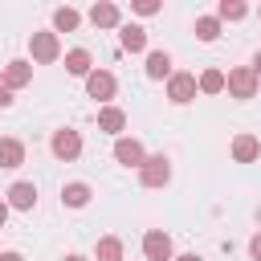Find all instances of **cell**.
I'll return each mask as SVG.
<instances>
[{"mask_svg": "<svg viewBox=\"0 0 261 261\" xmlns=\"http://www.w3.org/2000/svg\"><path fill=\"white\" fill-rule=\"evenodd\" d=\"M98 130L122 139V130H126V110H118V106H102V110H98Z\"/></svg>", "mask_w": 261, "mask_h": 261, "instance_id": "obj_10", "label": "cell"}, {"mask_svg": "<svg viewBox=\"0 0 261 261\" xmlns=\"http://www.w3.org/2000/svg\"><path fill=\"white\" fill-rule=\"evenodd\" d=\"M257 82H261V77L253 73V65H237V69H228V94L241 98V102L257 94Z\"/></svg>", "mask_w": 261, "mask_h": 261, "instance_id": "obj_3", "label": "cell"}, {"mask_svg": "<svg viewBox=\"0 0 261 261\" xmlns=\"http://www.w3.org/2000/svg\"><path fill=\"white\" fill-rule=\"evenodd\" d=\"M0 261H24V257H20V253H12V249H8V253H0Z\"/></svg>", "mask_w": 261, "mask_h": 261, "instance_id": "obj_27", "label": "cell"}, {"mask_svg": "<svg viewBox=\"0 0 261 261\" xmlns=\"http://www.w3.org/2000/svg\"><path fill=\"white\" fill-rule=\"evenodd\" d=\"M253 73H257V77H261V53H257V57H253Z\"/></svg>", "mask_w": 261, "mask_h": 261, "instance_id": "obj_30", "label": "cell"}, {"mask_svg": "<svg viewBox=\"0 0 261 261\" xmlns=\"http://www.w3.org/2000/svg\"><path fill=\"white\" fill-rule=\"evenodd\" d=\"M77 20H82L77 8H57V12H53V33H73Z\"/></svg>", "mask_w": 261, "mask_h": 261, "instance_id": "obj_22", "label": "cell"}, {"mask_svg": "<svg viewBox=\"0 0 261 261\" xmlns=\"http://www.w3.org/2000/svg\"><path fill=\"white\" fill-rule=\"evenodd\" d=\"M139 179H143V188H163L171 179V159L167 155H147V163L139 167Z\"/></svg>", "mask_w": 261, "mask_h": 261, "instance_id": "obj_2", "label": "cell"}, {"mask_svg": "<svg viewBox=\"0 0 261 261\" xmlns=\"http://www.w3.org/2000/svg\"><path fill=\"white\" fill-rule=\"evenodd\" d=\"M257 155H261L257 135H237V139H232V159H237V163H253Z\"/></svg>", "mask_w": 261, "mask_h": 261, "instance_id": "obj_14", "label": "cell"}, {"mask_svg": "<svg viewBox=\"0 0 261 261\" xmlns=\"http://www.w3.org/2000/svg\"><path fill=\"white\" fill-rule=\"evenodd\" d=\"M114 163H122V167H143L147 163V151H143V143L139 139H114Z\"/></svg>", "mask_w": 261, "mask_h": 261, "instance_id": "obj_7", "label": "cell"}, {"mask_svg": "<svg viewBox=\"0 0 261 261\" xmlns=\"http://www.w3.org/2000/svg\"><path fill=\"white\" fill-rule=\"evenodd\" d=\"M196 82H200V94H220V90H228V73H220V69H204Z\"/></svg>", "mask_w": 261, "mask_h": 261, "instance_id": "obj_19", "label": "cell"}, {"mask_svg": "<svg viewBox=\"0 0 261 261\" xmlns=\"http://www.w3.org/2000/svg\"><path fill=\"white\" fill-rule=\"evenodd\" d=\"M4 220H8V200H0V228H4Z\"/></svg>", "mask_w": 261, "mask_h": 261, "instance_id": "obj_29", "label": "cell"}, {"mask_svg": "<svg viewBox=\"0 0 261 261\" xmlns=\"http://www.w3.org/2000/svg\"><path fill=\"white\" fill-rule=\"evenodd\" d=\"M196 94H200L196 73H171V77H167V98H171L175 106H188Z\"/></svg>", "mask_w": 261, "mask_h": 261, "instance_id": "obj_4", "label": "cell"}, {"mask_svg": "<svg viewBox=\"0 0 261 261\" xmlns=\"http://www.w3.org/2000/svg\"><path fill=\"white\" fill-rule=\"evenodd\" d=\"M249 257L261 261V232H253V241H249Z\"/></svg>", "mask_w": 261, "mask_h": 261, "instance_id": "obj_26", "label": "cell"}, {"mask_svg": "<svg viewBox=\"0 0 261 261\" xmlns=\"http://www.w3.org/2000/svg\"><path fill=\"white\" fill-rule=\"evenodd\" d=\"M49 147H53V155H57V159L73 163V159L82 155V135H77V130H69V126H61V130H53Z\"/></svg>", "mask_w": 261, "mask_h": 261, "instance_id": "obj_5", "label": "cell"}, {"mask_svg": "<svg viewBox=\"0 0 261 261\" xmlns=\"http://www.w3.org/2000/svg\"><path fill=\"white\" fill-rule=\"evenodd\" d=\"M90 20H94L98 29H118V20H122V12H118V4H110V0H102V4H94V8H90Z\"/></svg>", "mask_w": 261, "mask_h": 261, "instance_id": "obj_12", "label": "cell"}, {"mask_svg": "<svg viewBox=\"0 0 261 261\" xmlns=\"http://www.w3.org/2000/svg\"><path fill=\"white\" fill-rule=\"evenodd\" d=\"M118 41H122L126 53H143V49H147V29H143V24H122Z\"/></svg>", "mask_w": 261, "mask_h": 261, "instance_id": "obj_17", "label": "cell"}, {"mask_svg": "<svg viewBox=\"0 0 261 261\" xmlns=\"http://www.w3.org/2000/svg\"><path fill=\"white\" fill-rule=\"evenodd\" d=\"M20 163H24V143H20V139H0V167L12 171V167H20Z\"/></svg>", "mask_w": 261, "mask_h": 261, "instance_id": "obj_16", "label": "cell"}, {"mask_svg": "<svg viewBox=\"0 0 261 261\" xmlns=\"http://www.w3.org/2000/svg\"><path fill=\"white\" fill-rule=\"evenodd\" d=\"M94 257L98 261H122V241L118 237H102L98 249H94Z\"/></svg>", "mask_w": 261, "mask_h": 261, "instance_id": "obj_21", "label": "cell"}, {"mask_svg": "<svg viewBox=\"0 0 261 261\" xmlns=\"http://www.w3.org/2000/svg\"><path fill=\"white\" fill-rule=\"evenodd\" d=\"M16 98H12V90H8V82H4V73H0V110H8Z\"/></svg>", "mask_w": 261, "mask_h": 261, "instance_id": "obj_25", "label": "cell"}, {"mask_svg": "<svg viewBox=\"0 0 261 261\" xmlns=\"http://www.w3.org/2000/svg\"><path fill=\"white\" fill-rule=\"evenodd\" d=\"M29 53H33L37 65L57 61V57H61V41H57V33H33V37H29Z\"/></svg>", "mask_w": 261, "mask_h": 261, "instance_id": "obj_1", "label": "cell"}, {"mask_svg": "<svg viewBox=\"0 0 261 261\" xmlns=\"http://www.w3.org/2000/svg\"><path fill=\"white\" fill-rule=\"evenodd\" d=\"M37 204V184H29V179H16L12 188H8V208H20V212H29Z\"/></svg>", "mask_w": 261, "mask_h": 261, "instance_id": "obj_9", "label": "cell"}, {"mask_svg": "<svg viewBox=\"0 0 261 261\" xmlns=\"http://www.w3.org/2000/svg\"><path fill=\"white\" fill-rule=\"evenodd\" d=\"M135 12L139 16H151V12H159V0H135Z\"/></svg>", "mask_w": 261, "mask_h": 261, "instance_id": "obj_24", "label": "cell"}, {"mask_svg": "<svg viewBox=\"0 0 261 261\" xmlns=\"http://www.w3.org/2000/svg\"><path fill=\"white\" fill-rule=\"evenodd\" d=\"M4 82H8V90L29 86V82H33V65H29V61H8V65H4Z\"/></svg>", "mask_w": 261, "mask_h": 261, "instance_id": "obj_18", "label": "cell"}, {"mask_svg": "<svg viewBox=\"0 0 261 261\" xmlns=\"http://www.w3.org/2000/svg\"><path fill=\"white\" fill-rule=\"evenodd\" d=\"M65 69H69L73 77H90V73H94V57H90V49H69V53H65Z\"/></svg>", "mask_w": 261, "mask_h": 261, "instance_id": "obj_13", "label": "cell"}, {"mask_svg": "<svg viewBox=\"0 0 261 261\" xmlns=\"http://www.w3.org/2000/svg\"><path fill=\"white\" fill-rule=\"evenodd\" d=\"M171 261H204V257H196V253H179V257H171Z\"/></svg>", "mask_w": 261, "mask_h": 261, "instance_id": "obj_28", "label": "cell"}, {"mask_svg": "<svg viewBox=\"0 0 261 261\" xmlns=\"http://www.w3.org/2000/svg\"><path fill=\"white\" fill-rule=\"evenodd\" d=\"M114 90H118V82H114V73H110V69H94V73L86 77V94H90L94 102H110V98H114Z\"/></svg>", "mask_w": 261, "mask_h": 261, "instance_id": "obj_6", "label": "cell"}, {"mask_svg": "<svg viewBox=\"0 0 261 261\" xmlns=\"http://www.w3.org/2000/svg\"><path fill=\"white\" fill-rule=\"evenodd\" d=\"M65 261H86V257H77V253H69V257H65Z\"/></svg>", "mask_w": 261, "mask_h": 261, "instance_id": "obj_31", "label": "cell"}, {"mask_svg": "<svg viewBox=\"0 0 261 261\" xmlns=\"http://www.w3.org/2000/svg\"><path fill=\"white\" fill-rule=\"evenodd\" d=\"M257 16H261V8H257Z\"/></svg>", "mask_w": 261, "mask_h": 261, "instance_id": "obj_32", "label": "cell"}, {"mask_svg": "<svg viewBox=\"0 0 261 261\" xmlns=\"http://www.w3.org/2000/svg\"><path fill=\"white\" fill-rule=\"evenodd\" d=\"M143 257L147 261H171V237L163 228H151L143 237Z\"/></svg>", "mask_w": 261, "mask_h": 261, "instance_id": "obj_8", "label": "cell"}, {"mask_svg": "<svg viewBox=\"0 0 261 261\" xmlns=\"http://www.w3.org/2000/svg\"><path fill=\"white\" fill-rule=\"evenodd\" d=\"M143 69H147V77H151V82H163V77H171V53H163V49H151Z\"/></svg>", "mask_w": 261, "mask_h": 261, "instance_id": "obj_11", "label": "cell"}, {"mask_svg": "<svg viewBox=\"0 0 261 261\" xmlns=\"http://www.w3.org/2000/svg\"><path fill=\"white\" fill-rule=\"evenodd\" d=\"M245 16H249L245 0H220L216 4V20H245Z\"/></svg>", "mask_w": 261, "mask_h": 261, "instance_id": "obj_20", "label": "cell"}, {"mask_svg": "<svg viewBox=\"0 0 261 261\" xmlns=\"http://www.w3.org/2000/svg\"><path fill=\"white\" fill-rule=\"evenodd\" d=\"M90 196H94V192H90V184H82V179H73V184L61 188V204H65V208H86Z\"/></svg>", "mask_w": 261, "mask_h": 261, "instance_id": "obj_15", "label": "cell"}, {"mask_svg": "<svg viewBox=\"0 0 261 261\" xmlns=\"http://www.w3.org/2000/svg\"><path fill=\"white\" fill-rule=\"evenodd\" d=\"M196 37H200V41H216V37H220V20H216V16H200V20H196Z\"/></svg>", "mask_w": 261, "mask_h": 261, "instance_id": "obj_23", "label": "cell"}]
</instances>
